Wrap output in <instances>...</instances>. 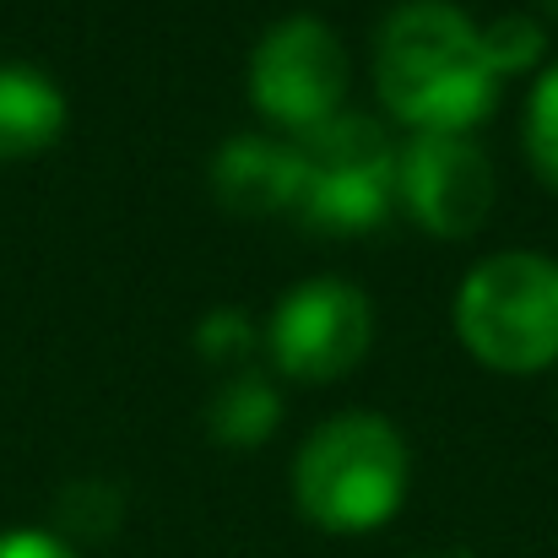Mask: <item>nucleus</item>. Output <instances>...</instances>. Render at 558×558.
<instances>
[{"label":"nucleus","instance_id":"13","mask_svg":"<svg viewBox=\"0 0 558 558\" xmlns=\"http://www.w3.org/2000/svg\"><path fill=\"white\" fill-rule=\"evenodd\" d=\"M125 515V499L114 483H98V477H82L60 494V526L76 532V537H109L114 521Z\"/></svg>","mask_w":558,"mask_h":558},{"label":"nucleus","instance_id":"1","mask_svg":"<svg viewBox=\"0 0 558 558\" xmlns=\"http://www.w3.org/2000/svg\"><path fill=\"white\" fill-rule=\"evenodd\" d=\"M374 87L412 136H466L499 98V76L483 54V22L456 0H401L374 33Z\"/></svg>","mask_w":558,"mask_h":558},{"label":"nucleus","instance_id":"16","mask_svg":"<svg viewBox=\"0 0 558 558\" xmlns=\"http://www.w3.org/2000/svg\"><path fill=\"white\" fill-rule=\"evenodd\" d=\"M543 11H548V16H558V0H543Z\"/></svg>","mask_w":558,"mask_h":558},{"label":"nucleus","instance_id":"6","mask_svg":"<svg viewBox=\"0 0 558 558\" xmlns=\"http://www.w3.org/2000/svg\"><path fill=\"white\" fill-rule=\"evenodd\" d=\"M271 359L304 385H331L364 364L374 342V304L342 277H304L271 310Z\"/></svg>","mask_w":558,"mask_h":558},{"label":"nucleus","instance_id":"9","mask_svg":"<svg viewBox=\"0 0 558 558\" xmlns=\"http://www.w3.org/2000/svg\"><path fill=\"white\" fill-rule=\"evenodd\" d=\"M65 131V93L16 60H0V163L38 158Z\"/></svg>","mask_w":558,"mask_h":558},{"label":"nucleus","instance_id":"14","mask_svg":"<svg viewBox=\"0 0 558 558\" xmlns=\"http://www.w3.org/2000/svg\"><path fill=\"white\" fill-rule=\"evenodd\" d=\"M195 348H201V359H211V364H233V359H244V353L255 348V326L244 320V310H211V315L195 326Z\"/></svg>","mask_w":558,"mask_h":558},{"label":"nucleus","instance_id":"15","mask_svg":"<svg viewBox=\"0 0 558 558\" xmlns=\"http://www.w3.org/2000/svg\"><path fill=\"white\" fill-rule=\"evenodd\" d=\"M0 558H82V554H76L71 537H60V532L16 526V532H0Z\"/></svg>","mask_w":558,"mask_h":558},{"label":"nucleus","instance_id":"10","mask_svg":"<svg viewBox=\"0 0 558 558\" xmlns=\"http://www.w3.org/2000/svg\"><path fill=\"white\" fill-rule=\"evenodd\" d=\"M277 423H282V401H277V390H271L260 374H233V379L211 396V407H206V428H211L228 450H255V445H266V439L277 434Z\"/></svg>","mask_w":558,"mask_h":558},{"label":"nucleus","instance_id":"5","mask_svg":"<svg viewBox=\"0 0 558 558\" xmlns=\"http://www.w3.org/2000/svg\"><path fill=\"white\" fill-rule=\"evenodd\" d=\"M250 104L288 131L293 142L310 136L315 125L342 114L348 98V49L337 38L331 22L320 16H282L260 33L255 54H250Z\"/></svg>","mask_w":558,"mask_h":558},{"label":"nucleus","instance_id":"3","mask_svg":"<svg viewBox=\"0 0 558 558\" xmlns=\"http://www.w3.org/2000/svg\"><path fill=\"white\" fill-rule=\"evenodd\" d=\"M461 348L499 374H543L558 364V260L537 250H505L466 271L456 288Z\"/></svg>","mask_w":558,"mask_h":558},{"label":"nucleus","instance_id":"4","mask_svg":"<svg viewBox=\"0 0 558 558\" xmlns=\"http://www.w3.org/2000/svg\"><path fill=\"white\" fill-rule=\"evenodd\" d=\"M299 147V211L326 233H369L396 201V147L369 114H337L315 125Z\"/></svg>","mask_w":558,"mask_h":558},{"label":"nucleus","instance_id":"11","mask_svg":"<svg viewBox=\"0 0 558 558\" xmlns=\"http://www.w3.org/2000/svg\"><path fill=\"white\" fill-rule=\"evenodd\" d=\"M543 49H548V33H543V22L526 16V11H505V16L483 22V54H488V65H494L499 82L532 71V65L543 60Z\"/></svg>","mask_w":558,"mask_h":558},{"label":"nucleus","instance_id":"8","mask_svg":"<svg viewBox=\"0 0 558 558\" xmlns=\"http://www.w3.org/2000/svg\"><path fill=\"white\" fill-rule=\"evenodd\" d=\"M299 147L277 136H228L211 158V195L233 217H277L299 206Z\"/></svg>","mask_w":558,"mask_h":558},{"label":"nucleus","instance_id":"2","mask_svg":"<svg viewBox=\"0 0 558 558\" xmlns=\"http://www.w3.org/2000/svg\"><path fill=\"white\" fill-rule=\"evenodd\" d=\"M412 483L407 439L379 412L326 417L293 456V505L331 537L379 532Z\"/></svg>","mask_w":558,"mask_h":558},{"label":"nucleus","instance_id":"7","mask_svg":"<svg viewBox=\"0 0 558 558\" xmlns=\"http://www.w3.org/2000/svg\"><path fill=\"white\" fill-rule=\"evenodd\" d=\"M396 201L434 239H466L494 206V163L472 136L417 131L396 153Z\"/></svg>","mask_w":558,"mask_h":558},{"label":"nucleus","instance_id":"12","mask_svg":"<svg viewBox=\"0 0 558 558\" xmlns=\"http://www.w3.org/2000/svg\"><path fill=\"white\" fill-rule=\"evenodd\" d=\"M521 136H526V158H532L537 180L558 190V60L537 76V87H532V98H526Z\"/></svg>","mask_w":558,"mask_h":558}]
</instances>
